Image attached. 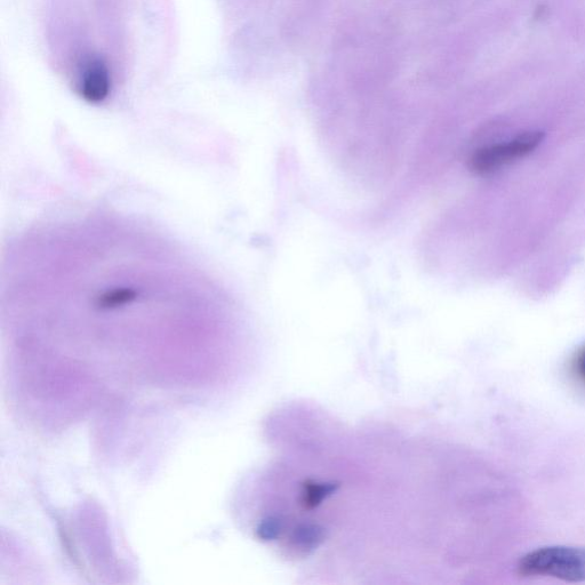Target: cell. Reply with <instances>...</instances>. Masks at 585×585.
I'll return each mask as SVG.
<instances>
[{
    "mask_svg": "<svg viewBox=\"0 0 585 585\" xmlns=\"http://www.w3.org/2000/svg\"><path fill=\"white\" fill-rule=\"evenodd\" d=\"M541 131L526 132L507 142L477 149L469 158V168L477 175H488L524 158L538 148L544 140Z\"/></svg>",
    "mask_w": 585,
    "mask_h": 585,
    "instance_id": "2",
    "label": "cell"
},
{
    "mask_svg": "<svg viewBox=\"0 0 585 585\" xmlns=\"http://www.w3.org/2000/svg\"><path fill=\"white\" fill-rule=\"evenodd\" d=\"M523 576H551L558 580L585 582V548L551 546L528 552L518 563Z\"/></svg>",
    "mask_w": 585,
    "mask_h": 585,
    "instance_id": "1",
    "label": "cell"
},
{
    "mask_svg": "<svg viewBox=\"0 0 585 585\" xmlns=\"http://www.w3.org/2000/svg\"><path fill=\"white\" fill-rule=\"evenodd\" d=\"M573 368L576 376L585 383V347L576 355Z\"/></svg>",
    "mask_w": 585,
    "mask_h": 585,
    "instance_id": "3",
    "label": "cell"
}]
</instances>
